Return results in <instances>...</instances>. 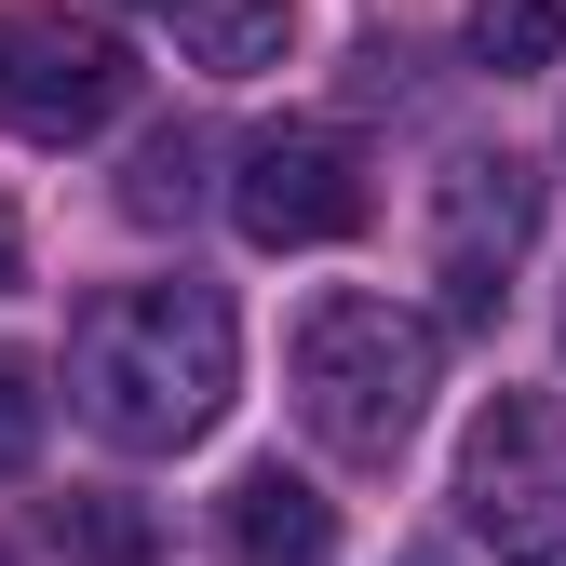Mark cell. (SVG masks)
<instances>
[{
    "label": "cell",
    "mask_w": 566,
    "mask_h": 566,
    "mask_svg": "<svg viewBox=\"0 0 566 566\" xmlns=\"http://www.w3.org/2000/svg\"><path fill=\"white\" fill-rule=\"evenodd\" d=\"M243 378V324L217 283H108V297L67 324V405L82 432L122 446V459H176L217 432V405Z\"/></svg>",
    "instance_id": "cell-1"
},
{
    "label": "cell",
    "mask_w": 566,
    "mask_h": 566,
    "mask_svg": "<svg viewBox=\"0 0 566 566\" xmlns=\"http://www.w3.org/2000/svg\"><path fill=\"white\" fill-rule=\"evenodd\" d=\"M283 378H297V418L324 459H405V432L432 418V378H446V324L405 311V297H365V283H337V297L297 311V350H283Z\"/></svg>",
    "instance_id": "cell-2"
},
{
    "label": "cell",
    "mask_w": 566,
    "mask_h": 566,
    "mask_svg": "<svg viewBox=\"0 0 566 566\" xmlns=\"http://www.w3.org/2000/svg\"><path fill=\"white\" fill-rule=\"evenodd\" d=\"M459 513L500 566H566V405L485 391L459 432Z\"/></svg>",
    "instance_id": "cell-3"
},
{
    "label": "cell",
    "mask_w": 566,
    "mask_h": 566,
    "mask_svg": "<svg viewBox=\"0 0 566 566\" xmlns=\"http://www.w3.org/2000/svg\"><path fill=\"white\" fill-rule=\"evenodd\" d=\"M365 149H350L337 122H270L230 149V230L256 256H311V243H350L365 230Z\"/></svg>",
    "instance_id": "cell-4"
},
{
    "label": "cell",
    "mask_w": 566,
    "mask_h": 566,
    "mask_svg": "<svg viewBox=\"0 0 566 566\" xmlns=\"http://www.w3.org/2000/svg\"><path fill=\"white\" fill-rule=\"evenodd\" d=\"M526 230H539V176L513 149H459L432 176V270H446V311L459 324L500 311V270L526 256Z\"/></svg>",
    "instance_id": "cell-5"
},
{
    "label": "cell",
    "mask_w": 566,
    "mask_h": 566,
    "mask_svg": "<svg viewBox=\"0 0 566 566\" xmlns=\"http://www.w3.org/2000/svg\"><path fill=\"white\" fill-rule=\"evenodd\" d=\"M135 95V54L108 28H14V67H0V122L41 135V149H82V135H108Z\"/></svg>",
    "instance_id": "cell-6"
},
{
    "label": "cell",
    "mask_w": 566,
    "mask_h": 566,
    "mask_svg": "<svg viewBox=\"0 0 566 566\" xmlns=\"http://www.w3.org/2000/svg\"><path fill=\"white\" fill-rule=\"evenodd\" d=\"M217 539H230V566H324L337 553V500H324L311 472L256 459L230 500H217Z\"/></svg>",
    "instance_id": "cell-7"
},
{
    "label": "cell",
    "mask_w": 566,
    "mask_h": 566,
    "mask_svg": "<svg viewBox=\"0 0 566 566\" xmlns=\"http://www.w3.org/2000/svg\"><path fill=\"white\" fill-rule=\"evenodd\" d=\"M176 41H189V67H217V82H256V67H283V41H297V0H189Z\"/></svg>",
    "instance_id": "cell-8"
},
{
    "label": "cell",
    "mask_w": 566,
    "mask_h": 566,
    "mask_svg": "<svg viewBox=\"0 0 566 566\" xmlns=\"http://www.w3.org/2000/svg\"><path fill=\"white\" fill-rule=\"evenodd\" d=\"M122 217H135V230H189V217H202V135H189V122H163L149 149L122 163Z\"/></svg>",
    "instance_id": "cell-9"
},
{
    "label": "cell",
    "mask_w": 566,
    "mask_h": 566,
    "mask_svg": "<svg viewBox=\"0 0 566 566\" xmlns=\"http://www.w3.org/2000/svg\"><path fill=\"white\" fill-rule=\"evenodd\" d=\"M472 67H500V82L566 67V0H472Z\"/></svg>",
    "instance_id": "cell-10"
},
{
    "label": "cell",
    "mask_w": 566,
    "mask_h": 566,
    "mask_svg": "<svg viewBox=\"0 0 566 566\" xmlns=\"http://www.w3.org/2000/svg\"><path fill=\"white\" fill-rule=\"evenodd\" d=\"M41 418H54V405H41V365H28V350H0V472L41 459Z\"/></svg>",
    "instance_id": "cell-11"
},
{
    "label": "cell",
    "mask_w": 566,
    "mask_h": 566,
    "mask_svg": "<svg viewBox=\"0 0 566 566\" xmlns=\"http://www.w3.org/2000/svg\"><path fill=\"white\" fill-rule=\"evenodd\" d=\"M67 539H82L95 566H135V553H149V513H135V500H67Z\"/></svg>",
    "instance_id": "cell-12"
},
{
    "label": "cell",
    "mask_w": 566,
    "mask_h": 566,
    "mask_svg": "<svg viewBox=\"0 0 566 566\" xmlns=\"http://www.w3.org/2000/svg\"><path fill=\"white\" fill-rule=\"evenodd\" d=\"M14 283H28V243H14V217H0V297H14Z\"/></svg>",
    "instance_id": "cell-13"
},
{
    "label": "cell",
    "mask_w": 566,
    "mask_h": 566,
    "mask_svg": "<svg viewBox=\"0 0 566 566\" xmlns=\"http://www.w3.org/2000/svg\"><path fill=\"white\" fill-rule=\"evenodd\" d=\"M122 14H189V0H122Z\"/></svg>",
    "instance_id": "cell-14"
},
{
    "label": "cell",
    "mask_w": 566,
    "mask_h": 566,
    "mask_svg": "<svg viewBox=\"0 0 566 566\" xmlns=\"http://www.w3.org/2000/svg\"><path fill=\"white\" fill-rule=\"evenodd\" d=\"M391 566H446V553H391Z\"/></svg>",
    "instance_id": "cell-15"
},
{
    "label": "cell",
    "mask_w": 566,
    "mask_h": 566,
    "mask_svg": "<svg viewBox=\"0 0 566 566\" xmlns=\"http://www.w3.org/2000/svg\"><path fill=\"white\" fill-rule=\"evenodd\" d=\"M0 67H14V28H0Z\"/></svg>",
    "instance_id": "cell-16"
},
{
    "label": "cell",
    "mask_w": 566,
    "mask_h": 566,
    "mask_svg": "<svg viewBox=\"0 0 566 566\" xmlns=\"http://www.w3.org/2000/svg\"><path fill=\"white\" fill-rule=\"evenodd\" d=\"M0 566H14V553H0Z\"/></svg>",
    "instance_id": "cell-17"
}]
</instances>
